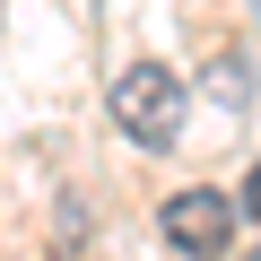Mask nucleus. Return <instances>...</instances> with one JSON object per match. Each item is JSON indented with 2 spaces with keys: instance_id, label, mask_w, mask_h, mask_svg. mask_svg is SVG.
<instances>
[{
  "instance_id": "obj_3",
  "label": "nucleus",
  "mask_w": 261,
  "mask_h": 261,
  "mask_svg": "<svg viewBox=\"0 0 261 261\" xmlns=\"http://www.w3.org/2000/svg\"><path fill=\"white\" fill-rule=\"evenodd\" d=\"M209 87H218V105H244V96H252V70H244V61H218Z\"/></svg>"
},
{
  "instance_id": "obj_1",
  "label": "nucleus",
  "mask_w": 261,
  "mask_h": 261,
  "mask_svg": "<svg viewBox=\"0 0 261 261\" xmlns=\"http://www.w3.org/2000/svg\"><path fill=\"white\" fill-rule=\"evenodd\" d=\"M183 79L166 70V61H130L122 79H113V96H105V113H113V130L130 148H174V130H183Z\"/></svg>"
},
{
  "instance_id": "obj_2",
  "label": "nucleus",
  "mask_w": 261,
  "mask_h": 261,
  "mask_svg": "<svg viewBox=\"0 0 261 261\" xmlns=\"http://www.w3.org/2000/svg\"><path fill=\"white\" fill-rule=\"evenodd\" d=\"M157 226H166V244H174L183 261H218V252L235 244V200L209 192V183H192V192H174V200L157 209Z\"/></svg>"
}]
</instances>
